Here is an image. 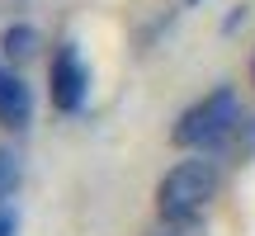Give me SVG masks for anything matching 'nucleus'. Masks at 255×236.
<instances>
[{"instance_id": "7", "label": "nucleus", "mask_w": 255, "mask_h": 236, "mask_svg": "<svg viewBox=\"0 0 255 236\" xmlns=\"http://www.w3.org/2000/svg\"><path fill=\"white\" fill-rule=\"evenodd\" d=\"M0 236H14V218L9 213H0Z\"/></svg>"}, {"instance_id": "4", "label": "nucleus", "mask_w": 255, "mask_h": 236, "mask_svg": "<svg viewBox=\"0 0 255 236\" xmlns=\"http://www.w3.org/2000/svg\"><path fill=\"white\" fill-rule=\"evenodd\" d=\"M28 114H33V100H28V85L19 76L0 71V123L5 127H24Z\"/></svg>"}, {"instance_id": "1", "label": "nucleus", "mask_w": 255, "mask_h": 236, "mask_svg": "<svg viewBox=\"0 0 255 236\" xmlns=\"http://www.w3.org/2000/svg\"><path fill=\"white\" fill-rule=\"evenodd\" d=\"M213 194H218V170H213V161H184L161 180V189H156V213H161V222H170V227H189V222L203 218Z\"/></svg>"}, {"instance_id": "2", "label": "nucleus", "mask_w": 255, "mask_h": 236, "mask_svg": "<svg viewBox=\"0 0 255 236\" xmlns=\"http://www.w3.org/2000/svg\"><path fill=\"white\" fill-rule=\"evenodd\" d=\"M237 123H241V104H237V95H232V90H213L208 100H199L189 114L180 118V123H175V146H194V151H203V146H218Z\"/></svg>"}, {"instance_id": "6", "label": "nucleus", "mask_w": 255, "mask_h": 236, "mask_svg": "<svg viewBox=\"0 0 255 236\" xmlns=\"http://www.w3.org/2000/svg\"><path fill=\"white\" fill-rule=\"evenodd\" d=\"M14 184H19V161L9 151H0V203L14 194Z\"/></svg>"}, {"instance_id": "3", "label": "nucleus", "mask_w": 255, "mask_h": 236, "mask_svg": "<svg viewBox=\"0 0 255 236\" xmlns=\"http://www.w3.org/2000/svg\"><path fill=\"white\" fill-rule=\"evenodd\" d=\"M85 66H81V52H76L71 43H62L57 47V57H52V104L62 114H76L81 109V100H85Z\"/></svg>"}, {"instance_id": "5", "label": "nucleus", "mask_w": 255, "mask_h": 236, "mask_svg": "<svg viewBox=\"0 0 255 236\" xmlns=\"http://www.w3.org/2000/svg\"><path fill=\"white\" fill-rule=\"evenodd\" d=\"M5 52L19 57V62L33 57V52H38V33H33V28H9V33H5Z\"/></svg>"}, {"instance_id": "8", "label": "nucleus", "mask_w": 255, "mask_h": 236, "mask_svg": "<svg viewBox=\"0 0 255 236\" xmlns=\"http://www.w3.org/2000/svg\"><path fill=\"white\" fill-rule=\"evenodd\" d=\"M251 85H255V57H251Z\"/></svg>"}]
</instances>
